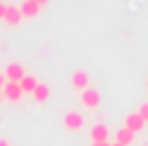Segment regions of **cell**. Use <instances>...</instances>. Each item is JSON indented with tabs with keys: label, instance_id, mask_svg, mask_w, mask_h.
<instances>
[{
	"label": "cell",
	"instance_id": "obj_1",
	"mask_svg": "<svg viewBox=\"0 0 148 146\" xmlns=\"http://www.w3.org/2000/svg\"><path fill=\"white\" fill-rule=\"evenodd\" d=\"M71 88L77 90V93H84L86 88H90V75H88V71H84V69L73 71V75H71Z\"/></svg>",
	"mask_w": 148,
	"mask_h": 146
},
{
	"label": "cell",
	"instance_id": "obj_2",
	"mask_svg": "<svg viewBox=\"0 0 148 146\" xmlns=\"http://www.w3.org/2000/svg\"><path fill=\"white\" fill-rule=\"evenodd\" d=\"M24 75H26V69H24V64H19V62H9L7 69H4V80H7V82L19 84Z\"/></svg>",
	"mask_w": 148,
	"mask_h": 146
},
{
	"label": "cell",
	"instance_id": "obj_3",
	"mask_svg": "<svg viewBox=\"0 0 148 146\" xmlns=\"http://www.w3.org/2000/svg\"><path fill=\"white\" fill-rule=\"evenodd\" d=\"M62 125L69 129V131H79L82 127H84V116H82L79 112H75V110H71L62 116Z\"/></svg>",
	"mask_w": 148,
	"mask_h": 146
},
{
	"label": "cell",
	"instance_id": "obj_4",
	"mask_svg": "<svg viewBox=\"0 0 148 146\" xmlns=\"http://www.w3.org/2000/svg\"><path fill=\"white\" fill-rule=\"evenodd\" d=\"M82 103H84L88 110L99 108L101 105V93L97 88H86L84 93H82Z\"/></svg>",
	"mask_w": 148,
	"mask_h": 146
},
{
	"label": "cell",
	"instance_id": "obj_5",
	"mask_svg": "<svg viewBox=\"0 0 148 146\" xmlns=\"http://www.w3.org/2000/svg\"><path fill=\"white\" fill-rule=\"evenodd\" d=\"M144 127H146V120L142 118L137 112H131V114H127V118H125V129H129L131 133H140Z\"/></svg>",
	"mask_w": 148,
	"mask_h": 146
},
{
	"label": "cell",
	"instance_id": "obj_6",
	"mask_svg": "<svg viewBox=\"0 0 148 146\" xmlns=\"http://www.w3.org/2000/svg\"><path fill=\"white\" fill-rule=\"evenodd\" d=\"M22 88H19V84H15V82H7L4 84V88H2V97L7 99V101H11V103H17L19 99H22Z\"/></svg>",
	"mask_w": 148,
	"mask_h": 146
},
{
	"label": "cell",
	"instance_id": "obj_7",
	"mask_svg": "<svg viewBox=\"0 0 148 146\" xmlns=\"http://www.w3.org/2000/svg\"><path fill=\"white\" fill-rule=\"evenodd\" d=\"M22 11H19V7H7V11H4V24H9V26H17L19 22H22Z\"/></svg>",
	"mask_w": 148,
	"mask_h": 146
},
{
	"label": "cell",
	"instance_id": "obj_8",
	"mask_svg": "<svg viewBox=\"0 0 148 146\" xmlns=\"http://www.w3.org/2000/svg\"><path fill=\"white\" fill-rule=\"evenodd\" d=\"M49 97H52V88H49L47 84H41V82H39V86L34 88V93H32V99H34L37 103H45Z\"/></svg>",
	"mask_w": 148,
	"mask_h": 146
},
{
	"label": "cell",
	"instance_id": "obj_9",
	"mask_svg": "<svg viewBox=\"0 0 148 146\" xmlns=\"http://www.w3.org/2000/svg\"><path fill=\"white\" fill-rule=\"evenodd\" d=\"M37 86H39V80L34 77V75H28V73L24 75L22 82H19V88H22V93H24V95H32Z\"/></svg>",
	"mask_w": 148,
	"mask_h": 146
},
{
	"label": "cell",
	"instance_id": "obj_10",
	"mask_svg": "<svg viewBox=\"0 0 148 146\" xmlns=\"http://www.w3.org/2000/svg\"><path fill=\"white\" fill-rule=\"evenodd\" d=\"M19 11H22L24 17H37L39 11H41V4L32 2V0H24L22 7H19Z\"/></svg>",
	"mask_w": 148,
	"mask_h": 146
},
{
	"label": "cell",
	"instance_id": "obj_11",
	"mask_svg": "<svg viewBox=\"0 0 148 146\" xmlns=\"http://www.w3.org/2000/svg\"><path fill=\"white\" fill-rule=\"evenodd\" d=\"M90 140L92 142H108V127L103 123H97L90 131Z\"/></svg>",
	"mask_w": 148,
	"mask_h": 146
},
{
	"label": "cell",
	"instance_id": "obj_12",
	"mask_svg": "<svg viewBox=\"0 0 148 146\" xmlns=\"http://www.w3.org/2000/svg\"><path fill=\"white\" fill-rule=\"evenodd\" d=\"M133 138H135V133H131L129 129H118L116 131V144H122V146H129L131 142H133Z\"/></svg>",
	"mask_w": 148,
	"mask_h": 146
},
{
	"label": "cell",
	"instance_id": "obj_13",
	"mask_svg": "<svg viewBox=\"0 0 148 146\" xmlns=\"http://www.w3.org/2000/svg\"><path fill=\"white\" fill-rule=\"evenodd\" d=\"M137 114H140V116L148 123V101H144V103L140 105V112H137Z\"/></svg>",
	"mask_w": 148,
	"mask_h": 146
},
{
	"label": "cell",
	"instance_id": "obj_14",
	"mask_svg": "<svg viewBox=\"0 0 148 146\" xmlns=\"http://www.w3.org/2000/svg\"><path fill=\"white\" fill-rule=\"evenodd\" d=\"M4 11H7V4H4L2 0H0V19L4 17Z\"/></svg>",
	"mask_w": 148,
	"mask_h": 146
},
{
	"label": "cell",
	"instance_id": "obj_15",
	"mask_svg": "<svg viewBox=\"0 0 148 146\" xmlns=\"http://www.w3.org/2000/svg\"><path fill=\"white\" fill-rule=\"evenodd\" d=\"M0 146H11V140H7V138H0Z\"/></svg>",
	"mask_w": 148,
	"mask_h": 146
},
{
	"label": "cell",
	"instance_id": "obj_16",
	"mask_svg": "<svg viewBox=\"0 0 148 146\" xmlns=\"http://www.w3.org/2000/svg\"><path fill=\"white\" fill-rule=\"evenodd\" d=\"M4 84H7V80H4V75H2V73H0V90H2V88H4Z\"/></svg>",
	"mask_w": 148,
	"mask_h": 146
},
{
	"label": "cell",
	"instance_id": "obj_17",
	"mask_svg": "<svg viewBox=\"0 0 148 146\" xmlns=\"http://www.w3.org/2000/svg\"><path fill=\"white\" fill-rule=\"evenodd\" d=\"M92 146H110L108 142H92Z\"/></svg>",
	"mask_w": 148,
	"mask_h": 146
},
{
	"label": "cell",
	"instance_id": "obj_18",
	"mask_svg": "<svg viewBox=\"0 0 148 146\" xmlns=\"http://www.w3.org/2000/svg\"><path fill=\"white\" fill-rule=\"evenodd\" d=\"M32 2H37V4H41V7H43V4L47 2V0H32Z\"/></svg>",
	"mask_w": 148,
	"mask_h": 146
},
{
	"label": "cell",
	"instance_id": "obj_19",
	"mask_svg": "<svg viewBox=\"0 0 148 146\" xmlns=\"http://www.w3.org/2000/svg\"><path fill=\"white\" fill-rule=\"evenodd\" d=\"M110 146H122V144H116V142H114V144H110Z\"/></svg>",
	"mask_w": 148,
	"mask_h": 146
},
{
	"label": "cell",
	"instance_id": "obj_20",
	"mask_svg": "<svg viewBox=\"0 0 148 146\" xmlns=\"http://www.w3.org/2000/svg\"><path fill=\"white\" fill-rule=\"evenodd\" d=\"M2 99H4V97H2V90H0V101H2Z\"/></svg>",
	"mask_w": 148,
	"mask_h": 146
},
{
	"label": "cell",
	"instance_id": "obj_21",
	"mask_svg": "<svg viewBox=\"0 0 148 146\" xmlns=\"http://www.w3.org/2000/svg\"><path fill=\"white\" fill-rule=\"evenodd\" d=\"M146 86H148V80H146Z\"/></svg>",
	"mask_w": 148,
	"mask_h": 146
},
{
	"label": "cell",
	"instance_id": "obj_22",
	"mask_svg": "<svg viewBox=\"0 0 148 146\" xmlns=\"http://www.w3.org/2000/svg\"><path fill=\"white\" fill-rule=\"evenodd\" d=\"M146 146H148V144H146Z\"/></svg>",
	"mask_w": 148,
	"mask_h": 146
}]
</instances>
